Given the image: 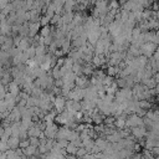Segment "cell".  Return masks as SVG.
Masks as SVG:
<instances>
[{
    "label": "cell",
    "instance_id": "7",
    "mask_svg": "<svg viewBox=\"0 0 159 159\" xmlns=\"http://www.w3.org/2000/svg\"><path fill=\"white\" fill-rule=\"evenodd\" d=\"M132 134L135 137V138H142L147 134V129L145 127H135V128H132Z\"/></svg>",
    "mask_w": 159,
    "mask_h": 159
},
{
    "label": "cell",
    "instance_id": "25",
    "mask_svg": "<svg viewBox=\"0 0 159 159\" xmlns=\"http://www.w3.org/2000/svg\"><path fill=\"white\" fill-rule=\"evenodd\" d=\"M30 145V143H29V139H26V140H20V145H19V148H21V149H25V148H27Z\"/></svg>",
    "mask_w": 159,
    "mask_h": 159
},
{
    "label": "cell",
    "instance_id": "1",
    "mask_svg": "<svg viewBox=\"0 0 159 159\" xmlns=\"http://www.w3.org/2000/svg\"><path fill=\"white\" fill-rule=\"evenodd\" d=\"M155 48H157V46H155L154 43L148 42V43H143L139 50H140V53H143V56L148 57V56H152V55L154 53Z\"/></svg>",
    "mask_w": 159,
    "mask_h": 159
},
{
    "label": "cell",
    "instance_id": "4",
    "mask_svg": "<svg viewBox=\"0 0 159 159\" xmlns=\"http://www.w3.org/2000/svg\"><path fill=\"white\" fill-rule=\"evenodd\" d=\"M27 135H29V138H40V137L42 135V130L34 123V125H32L31 128H29Z\"/></svg>",
    "mask_w": 159,
    "mask_h": 159
},
{
    "label": "cell",
    "instance_id": "20",
    "mask_svg": "<svg viewBox=\"0 0 159 159\" xmlns=\"http://www.w3.org/2000/svg\"><path fill=\"white\" fill-rule=\"evenodd\" d=\"M29 143H30V145H32V147H35V148H37V147L41 144L40 138H29Z\"/></svg>",
    "mask_w": 159,
    "mask_h": 159
},
{
    "label": "cell",
    "instance_id": "22",
    "mask_svg": "<svg viewBox=\"0 0 159 159\" xmlns=\"http://www.w3.org/2000/svg\"><path fill=\"white\" fill-rule=\"evenodd\" d=\"M6 93H7L6 87H5V86H2V84L0 83V99H4V98H5V96H6Z\"/></svg>",
    "mask_w": 159,
    "mask_h": 159
},
{
    "label": "cell",
    "instance_id": "19",
    "mask_svg": "<svg viewBox=\"0 0 159 159\" xmlns=\"http://www.w3.org/2000/svg\"><path fill=\"white\" fill-rule=\"evenodd\" d=\"M70 47H71V41L66 39V40L63 41V43H62V46H61V48H62V51H63V52H68V50H70Z\"/></svg>",
    "mask_w": 159,
    "mask_h": 159
},
{
    "label": "cell",
    "instance_id": "28",
    "mask_svg": "<svg viewBox=\"0 0 159 159\" xmlns=\"http://www.w3.org/2000/svg\"><path fill=\"white\" fill-rule=\"evenodd\" d=\"M157 17H158V20H159V11L157 12Z\"/></svg>",
    "mask_w": 159,
    "mask_h": 159
},
{
    "label": "cell",
    "instance_id": "8",
    "mask_svg": "<svg viewBox=\"0 0 159 159\" xmlns=\"http://www.w3.org/2000/svg\"><path fill=\"white\" fill-rule=\"evenodd\" d=\"M20 145V139L19 138H15V137H10L9 140H7V147L10 150H16Z\"/></svg>",
    "mask_w": 159,
    "mask_h": 159
},
{
    "label": "cell",
    "instance_id": "14",
    "mask_svg": "<svg viewBox=\"0 0 159 159\" xmlns=\"http://www.w3.org/2000/svg\"><path fill=\"white\" fill-rule=\"evenodd\" d=\"M52 31H53V30L50 27V25H48V26H43V27L41 29V31H40V35H41V37H46V36L51 35Z\"/></svg>",
    "mask_w": 159,
    "mask_h": 159
},
{
    "label": "cell",
    "instance_id": "13",
    "mask_svg": "<svg viewBox=\"0 0 159 159\" xmlns=\"http://www.w3.org/2000/svg\"><path fill=\"white\" fill-rule=\"evenodd\" d=\"M20 149H21V148H20ZM36 149H37V148H35V147H32V145H29L27 148L22 149V153H24L25 157H34L35 153H36Z\"/></svg>",
    "mask_w": 159,
    "mask_h": 159
},
{
    "label": "cell",
    "instance_id": "15",
    "mask_svg": "<svg viewBox=\"0 0 159 159\" xmlns=\"http://www.w3.org/2000/svg\"><path fill=\"white\" fill-rule=\"evenodd\" d=\"M50 75L52 76V78H53V80H58V78H61V72H60V67H57V66H56V67H53Z\"/></svg>",
    "mask_w": 159,
    "mask_h": 159
},
{
    "label": "cell",
    "instance_id": "5",
    "mask_svg": "<svg viewBox=\"0 0 159 159\" xmlns=\"http://www.w3.org/2000/svg\"><path fill=\"white\" fill-rule=\"evenodd\" d=\"M20 88H21V87H20L19 84H16L14 81H11V82L9 83V86L6 87V89H9L7 92H9V93H11V94H12V96H15V97H17V96H19V93H20Z\"/></svg>",
    "mask_w": 159,
    "mask_h": 159
},
{
    "label": "cell",
    "instance_id": "16",
    "mask_svg": "<svg viewBox=\"0 0 159 159\" xmlns=\"http://www.w3.org/2000/svg\"><path fill=\"white\" fill-rule=\"evenodd\" d=\"M138 106H139V108L143 109V111L149 109V108L152 107V104H150L149 101H138Z\"/></svg>",
    "mask_w": 159,
    "mask_h": 159
},
{
    "label": "cell",
    "instance_id": "11",
    "mask_svg": "<svg viewBox=\"0 0 159 159\" xmlns=\"http://www.w3.org/2000/svg\"><path fill=\"white\" fill-rule=\"evenodd\" d=\"M72 20H73V12H67V14H63L62 15V24L63 25H70L72 24Z\"/></svg>",
    "mask_w": 159,
    "mask_h": 159
},
{
    "label": "cell",
    "instance_id": "2",
    "mask_svg": "<svg viewBox=\"0 0 159 159\" xmlns=\"http://www.w3.org/2000/svg\"><path fill=\"white\" fill-rule=\"evenodd\" d=\"M52 104L55 106V108L57 109L58 113H62L65 111V107H66V98L62 96H56Z\"/></svg>",
    "mask_w": 159,
    "mask_h": 159
},
{
    "label": "cell",
    "instance_id": "17",
    "mask_svg": "<svg viewBox=\"0 0 159 159\" xmlns=\"http://www.w3.org/2000/svg\"><path fill=\"white\" fill-rule=\"evenodd\" d=\"M77 149H78V148H76V147H73L71 143H68V145L66 147V153H67L68 155H76Z\"/></svg>",
    "mask_w": 159,
    "mask_h": 159
},
{
    "label": "cell",
    "instance_id": "21",
    "mask_svg": "<svg viewBox=\"0 0 159 159\" xmlns=\"http://www.w3.org/2000/svg\"><path fill=\"white\" fill-rule=\"evenodd\" d=\"M86 154H87V150H86L83 147H81V148H78L77 152H76V158L78 159V158H81V157H84Z\"/></svg>",
    "mask_w": 159,
    "mask_h": 159
},
{
    "label": "cell",
    "instance_id": "6",
    "mask_svg": "<svg viewBox=\"0 0 159 159\" xmlns=\"http://www.w3.org/2000/svg\"><path fill=\"white\" fill-rule=\"evenodd\" d=\"M11 81H12V77H11V75H10V68H7V70H5V72L1 75V84L5 86V87H7Z\"/></svg>",
    "mask_w": 159,
    "mask_h": 159
},
{
    "label": "cell",
    "instance_id": "9",
    "mask_svg": "<svg viewBox=\"0 0 159 159\" xmlns=\"http://www.w3.org/2000/svg\"><path fill=\"white\" fill-rule=\"evenodd\" d=\"M11 29H12V26H10V25L5 21V22H2L1 26H0V34L4 35V36H11Z\"/></svg>",
    "mask_w": 159,
    "mask_h": 159
},
{
    "label": "cell",
    "instance_id": "3",
    "mask_svg": "<svg viewBox=\"0 0 159 159\" xmlns=\"http://www.w3.org/2000/svg\"><path fill=\"white\" fill-rule=\"evenodd\" d=\"M40 22H29V36L30 39H34L35 36H37V32L40 30Z\"/></svg>",
    "mask_w": 159,
    "mask_h": 159
},
{
    "label": "cell",
    "instance_id": "12",
    "mask_svg": "<svg viewBox=\"0 0 159 159\" xmlns=\"http://www.w3.org/2000/svg\"><path fill=\"white\" fill-rule=\"evenodd\" d=\"M119 72H120V68L118 66H108L107 67V73L109 77H113V76L118 75Z\"/></svg>",
    "mask_w": 159,
    "mask_h": 159
},
{
    "label": "cell",
    "instance_id": "27",
    "mask_svg": "<svg viewBox=\"0 0 159 159\" xmlns=\"http://www.w3.org/2000/svg\"><path fill=\"white\" fill-rule=\"evenodd\" d=\"M0 159H6V154L0 152Z\"/></svg>",
    "mask_w": 159,
    "mask_h": 159
},
{
    "label": "cell",
    "instance_id": "10",
    "mask_svg": "<svg viewBox=\"0 0 159 159\" xmlns=\"http://www.w3.org/2000/svg\"><path fill=\"white\" fill-rule=\"evenodd\" d=\"M94 145L98 147V149H99L101 152H103V150L106 149V147L108 145V142H107L106 139H103V138H97L96 142H94Z\"/></svg>",
    "mask_w": 159,
    "mask_h": 159
},
{
    "label": "cell",
    "instance_id": "23",
    "mask_svg": "<svg viewBox=\"0 0 159 159\" xmlns=\"http://www.w3.org/2000/svg\"><path fill=\"white\" fill-rule=\"evenodd\" d=\"M73 147H76V148H81L82 147V140L78 138V139H75V140H72V142H70Z\"/></svg>",
    "mask_w": 159,
    "mask_h": 159
},
{
    "label": "cell",
    "instance_id": "24",
    "mask_svg": "<svg viewBox=\"0 0 159 159\" xmlns=\"http://www.w3.org/2000/svg\"><path fill=\"white\" fill-rule=\"evenodd\" d=\"M7 150H9L7 143H2V142H0V152H1V153H6Z\"/></svg>",
    "mask_w": 159,
    "mask_h": 159
},
{
    "label": "cell",
    "instance_id": "18",
    "mask_svg": "<svg viewBox=\"0 0 159 159\" xmlns=\"http://www.w3.org/2000/svg\"><path fill=\"white\" fill-rule=\"evenodd\" d=\"M50 20H51L50 17H47L46 15H43V16H41V17H40V21H39V22H40V25L43 27V26H48Z\"/></svg>",
    "mask_w": 159,
    "mask_h": 159
},
{
    "label": "cell",
    "instance_id": "26",
    "mask_svg": "<svg viewBox=\"0 0 159 159\" xmlns=\"http://www.w3.org/2000/svg\"><path fill=\"white\" fill-rule=\"evenodd\" d=\"M4 132H5V129H4V127L0 124V139H1V137L4 135Z\"/></svg>",
    "mask_w": 159,
    "mask_h": 159
}]
</instances>
